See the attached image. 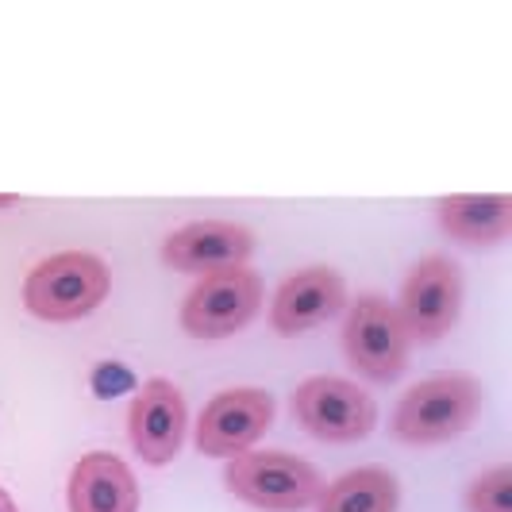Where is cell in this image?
Masks as SVG:
<instances>
[{
	"mask_svg": "<svg viewBox=\"0 0 512 512\" xmlns=\"http://www.w3.org/2000/svg\"><path fill=\"white\" fill-rule=\"evenodd\" d=\"M439 224L462 243H501L512 231V201L505 193L486 197H443Z\"/></svg>",
	"mask_w": 512,
	"mask_h": 512,
	"instance_id": "13",
	"label": "cell"
},
{
	"mask_svg": "<svg viewBox=\"0 0 512 512\" xmlns=\"http://www.w3.org/2000/svg\"><path fill=\"white\" fill-rule=\"evenodd\" d=\"M320 512H397V478L378 466L343 474L320 493Z\"/></svg>",
	"mask_w": 512,
	"mask_h": 512,
	"instance_id": "14",
	"label": "cell"
},
{
	"mask_svg": "<svg viewBox=\"0 0 512 512\" xmlns=\"http://www.w3.org/2000/svg\"><path fill=\"white\" fill-rule=\"evenodd\" d=\"M343 278L328 270V266H308L289 274L278 293H274V308H270V324L282 335H297L308 328L328 324L335 312L343 308Z\"/></svg>",
	"mask_w": 512,
	"mask_h": 512,
	"instance_id": "11",
	"label": "cell"
},
{
	"mask_svg": "<svg viewBox=\"0 0 512 512\" xmlns=\"http://www.w3.org/2000/svg\"><path fill=\"white\" fill-rule=\"evenodd\" d=\"M262 305V278L247 266L208 274L181 305V328L197 339H224L255 320Z\"/></svg>",
	"mask_w": 512,
	"mask_h": 512,
	"instance_id": "4",
	"label": "cell"
},
{
	"mask_svg": "<svg viewBox=\"0 0 512 512\" xmlns=\"http://www.w3.org/2000/svg\"><path fill=\"white\" fill-rule=\"evenodd\" d=\"M270 420H274V397L266 389L216 393L201 412L197 447L212 459H235L270 428Z\"/></svg>",
	"mask_w": 512,
	"mask_h": 512,
	"instance_id": "8",
	"label": "cell"
},
{
	"mask_svg": "<svg viewBox=\"0 0 512 512\" xmlns=\"http://www.w3.org/2000/svg\"><path fill=\"white\" fill-rule=\"evenodd\" d=\"M0 512H20L16 509V501L8 497V489H0Z\"/></svg>",
	"mask_w": 512,
	"mask_h": 512,
	"instance_id": "16",
	"label": "cell"
},
{
	"mask_svg": "<svg viewBox=\"0 0 512 512\" xmlns=\"http://www.w3.org/2000/svg\"><path fill=\"white\" fill-rule=\"evenodd\" d=\"M343 347L355 370H362L374 382H393L405 359H409V332L401 324L397 305L385 297H359L347 312L343 328Z\"/></svg>",
	"mask_w": 512,
	"mask_h": 512,
	"instance_id": "5",
	"label": "cell"
},
{
	"mask_svg": "<svg viewBox=\"0 0 512 512\" xmlns=\"http://www.w3.org/2000/svg\"><path fill=\"white\" fill-rule=\"evenodd\" d=\"M108 266L97 255L85 251H62L39 262L24 282V305L39 320H81L108 297Z\"/></svg>",
	"mask_w": 512,
	"mask_h": 512,
	"instance_id": "2",
	"label": "cell"
},
{
	"mask_svg": "<svg viewBox=\"0 0 512 512\" xmlns=\"http://www.w3.org/2000/svg\"><path fill=\"white\" fill-rule=\"evenodd\" d=\"M70 512H139V486L128 462L93 451L70 474Z\"/></svg>",
	"mask_w": 512,
	"mask_h": 512,
	"instance_id": "12",
	"label": "cell"
},
{
	"mask_svg": "<svg viewBox=\"0 0 512 512\" xmlns=\"http://www.w3.org/2000/svg\"><path fill=\"white\" fill-rule=\"evenodd\" d=\"M131 447L143 455V462L151 466H166L174 462L185 436V401L170 382L154 378L139 389V397L131 401L128 416Z\"/></svg>",
	"mask_w": 512,
	"mask_h": 512,
	"instance_id": "10",
	"label": "cell"
},
{
	"mask_svg": "<svg viewBox=\"0 0 512 512\" xmlns=\"http://www.w3.org/2000/svg\"><path fill=\"white\" fill-rule=\"evenodd\" d=\"M482 409V385L466 374H447L432 382L412 385L401 397L397 416H393V436L428 447V443H447L459 439L474 416Z\"/></svg>",
	"mask_w": 512,
	"mask_h": 512,
	"instance_id": "1",
	"label": "cell"
},
{
	"mask_svg": "<svg viewBox=\"0 0 512 512\" xmlns=\"http://www.w3.org/2000/svg\"><path fill=\"white\" fill-rule=\"evenodd\" d=\"M462 305V278L459 266L451 258L432 255L420 266H412V274L405 278L401 289V324L409 339L432 343L439 335H447L459 320Z\"/></svg>",
	"mask_w": 512,
	"mask_h": 512,
	"instance_id": "6",
	"label": "cell"
},
{
	"mask_svg": "<svg viewBox=\"0 0 512 512\" xmlns=\"http://www.w3.org/2000/svg\"><path fill=\"white\" fill-rule=\"evenodd\" d=\"M8 205H16V197H0V208H8Z\"/></svg>",
	"mask_w": 512,
	"mask_h": 512,
	"instance_id": "17",
	"label": "cell"
},
{
	"mask_svg": "<svg viewBox=\"0 0 512 512\" xmlns=\"http://www.w3.org/2000/svg\"><path fill=\"white\" fill-rule=\"evenodd\" d=\"M255 251V235L243 228V224H231V220H197V224H185L181 231H174L162 247L166 266H174L181 274H224L243 266Z\"/></svg>",
	"mask_w": 512,
	"mask_h": 512,
	"instance_id": "9",
	"label": "cell"
},
{
	"mask_svg": "<svg viewBox=\"0 0 512 512\" xmlns=\"http://www.w3.org/2000/svg\"><path fill=\"white\" fill-rule=\"evenodd\" d=\"M228 489L266 512H301L308 505L320 501L324 482L320 474L297 455H285V451H243L228 462Z\"/></svg>",
	"mask_w": 512,
	"mask_h": 512,
	"instance_id": "3",
	"label": "cell"
},
{
	"mask_svg": "<svg viewBox=\"0 0 512 512\" xmlns=\"http://www.w3.org/2000/svg\"><path fill=\"white\" fill-rule=\"evenodd\" d=\"M293 412L316 439L355 443L374 428V401L343 378H308L293 393Z\"/></svg>",
	"mask_w": 512,
	"mask_h": 512,
	"instance_id": "7",
	"label": "cell"
},
{
	"mask_svg": "<svg viewBox=\"0 0 512 512\" xmlns=\"http://www.w3.org/2000/svg\"><path fill=\"white\" fill-rule=\"evenodd\" d=\"M470 512H512V466H493L486 470L470 493H466Z\"/></svg>",
	"mask_w": 512,
	"mask_h": 512,
	"instance_id": "15",
	"label": "cell"
}]
</instances>
